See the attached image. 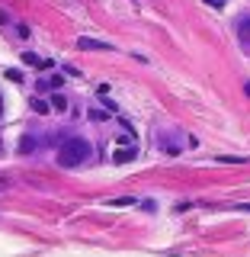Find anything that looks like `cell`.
I'll return each instance as SVG.
<instances>
[{
  "label": "cell",
  "instance_id": "cell-7",
  "mask_svg": "<svg viewBox=\"0 0 250 257\" xmlns=\"http://www.w3.org/2000/svg\"><path fill=\"white\" fill-rule=\"evenodd\" d=\"M29 151H36V139H23L20 142V155H29Z\"/></svg>",
  "mask_w": 250,
  "mask_h": 257
},
{
  "label": "cell",
  "instance_id": "cell-6",
  "mask_svg": "<svg viewBox=\"0 0 250 257\" xmlns=\"http://www.w3.org/2000/svg\"><path fill=\"white\" fill-rule=\"evenodd\" d=\"M52 106L58 109V112H64V109H68V100H64L61 93H55V96H52Z\"/></svg>",
  "mask_w": 250,
  "mask_h": 257
},
{
  "label": "cell",
  "instance_id": "cell-9",
  "mask_svg": "<svg viewBox=\"0 0 250 257\" xmlns=\"http://www.w3.org/2000/svg\"><path fill=\"white\" fill-rule=\"evenodd\" d=\"M109 206H135V199L132 196H119V199H112Z\"/></svg>",
  "mask_w": 250,
  "mask_h": 257
},
{
  "label": "cell",
  "instance_id": "cell-8",
  "mask_svg": "<svg viewBox=\"0 0 250 257\" xmlns=\"http://www.w3.org/2000/svg\"><path fill=\"white\" fill-rule=\"evenodd\" d=\"M32 109H36L39 116H45V112H48V103H45V100H39V96H36V100H32Z\"/></svg>",
  "mask_w": 250,
  "mask_h": 257
},
{
  "label": "cell",
  "instance_id": "cell-12",
  "mask_svg": "<svg viewBox=\"0 0 250 257\" xmlns=\"http://www.w3.org/2000/svg\"><path fill=\"white\" fill-rule=\"evenodd\" d=\"M90 119H96V122H100V119H106V112H103V109H90Z\"/></svg>",
  "mask_w": 250,
  "mask_h": 257
},
{
  "label": "cell",
  "instance_id": "cell-13",
  "mask_svg": "<svg viewBox=\"0 0 250 257\" xmlns=\"http://www.w3.org/2000/svg\"><path fill=\"white\" fill-rule=\"evenodd\" d=\"M205 4H208V7H218V10H221V7H224V0H205Z\"/></svg>",
  "mask_w": 250,
  "mask_h": 257
},
{
  "label": "cell",
  "instance_id": "cell-14",
  "mask_svg": "<svg viewBox=\"0 0 250 257\" xmlns=\"http://www.w3.org/2000/svg\"><path fill=\"white\" fill-rule=\"evenodd\" d=\"M0 190H7V180H0Z\"/></svg>",
  "mask_w": 250,
  "mask_h": 257
},
{
  "label": "cell",
  "instance_id": "cell-1",
  "mask_svg": "<svg viewBox=\"0 0 250 257\" xmlns=\"http://www.w3.org/2000/svg\"><path fill=\"white\" fill-rule=\"evenodd\" d=\"M90 142L87 139H68L58 148V164L61 167H77V164H84L87 158H90Z\"/></svg>",
  "mask_w": 250,
  "mask_h": 257
},
{
  "label": "cell",
  "instance_id": "cell-10",
  "mask_svg": "<svg viewBox=\"0 0 250 257\" xmlns=\"http://www.w3.org/2000/svg\"><path fill=\"white\" fill-rule=\"evenodd\" d=\"M45 84H48V90H58V87L64 84V77H58V74H55L52 80H45Z\"/></svg>",
  "mask_w": 250,
  "mask_h": 257
},
{
  "label": "cell",
  "instance_id": "cell-2",
  "mask_svg": "<svg viewBox=\"0 0 250 257\" xmlns=\"http://www.w3.org/2000/svg\"><path fill=\"white\" fill-rule=\"evenodd\" d=\"M77 48H84V52H112L109 42H100V39H90V36H80Z\"/></svg>",
  "mask_w": 250,
  "mask_h": 257
},
{
  "label": "cell",
  "instance_id": "cell-4",
  "mask_svg": "<svg viewBox=\"0 0 250 257\" xmlns=\"http://www.w3.org/2000/svg\"><path fill=\"white\" fill-rule=\"evenodd\" d=\"M135 158V148H116L112 151V161H116V164H125V161H132Z\"/></svg>",
  "mask_w": 250,
  "mask_h": 257
},
{
  "label": "cell",
  "instance_id": "cell-5",
  "mask_svg": "<svg viewBox=\"0 0 250 257\" xmlns=\"http://www.w3.org/2000/svg\"><path fill=\"white\" fill-rule=\"evenodd\" d=\"M23 61H26V64H39V68H48V61H42L39 55H32V52H23Z\"/></svg>",
  "mask_w": 250,
  "mask_h": 257
},
{
  "label": "cell",
  "instance_id": "cell-3",
  "mask_svg": "<svg viewBox=\"0 0 250 257\" xmlns=\"http://www.w3.org/2000/svg\"><path fill=\"white\" fill-rule=\"evenodd\" d=\"M237 39L244 45H250V16H240L237 20Z\"/></svg>",
  "mask_w": 250,
  "mask_h": 257
},
{
  "label": "cell",
  "instance_id": "cell-11",
  "mask_svg": "<svg viewBox=\"0 0 250 257\" xmlns=\"http://www.w3.org/2000/svg\"><path fill=\"white\" fill-rule=\"evenodd\" d=\"M7 77H10L13 84H20V80H23V74H20V71H7Z\"/></svg>",
  "mask_w": 250,
  "mask_h": 257
}]
</instances>
